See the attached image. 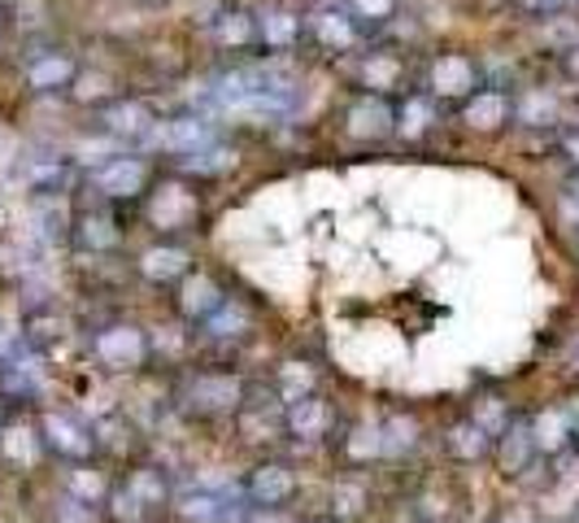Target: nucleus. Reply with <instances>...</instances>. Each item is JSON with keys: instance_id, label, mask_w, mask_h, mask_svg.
I'll use <instances>...</instances> for the list:
<instances>
[{"instance_id": "1", "label": "nucleus", "mask_w": 579, "mask_h": 523, "mask_svg": "<svg viewBox=\"0 0 579 523\" xmlns=\"http://www.w3.org/2000/svg\"><path fill=\"white\" fill-rule=\"evenodd\" d=\"M245 397H249V376H240L236 367H188L170 389V411L188 424L218 428L236 424Z\"/></svg>"}, {"instance_id": "2", "label": "nucleus", "mask_w": 579, "mask_h": 523, "mask_svg": "<svg viewBox=\"0 0 579 523\" xmlns=\"http://www.w3.org/2000/svg\"><path fill=\"white\" fill-rule=\"evenodd\" d=\"M236 494L245 498V507L253 511H300L309 507V476L300 467L296 454H258L245 463V472L232 476Z\"/></svg>"}, {"instance_id": "3", "label": "nucleus", "mask_w": 579, "mask_h": 523, "mask_svg": "<svg viewBox=\"0 0 579 523\" xmlns=\"http://www.w3.org/2000/svg\"><path fill=\"white\" fill-rule=\"evenodd\" d=\"M309 507L327 511L340 523H379L388 511V498L379 489V472H327Z\"/></svg>"}, {"instance_id": "4", "label": "nucleus", "mask_w": 579, "mask_h": 523, "mask_svg": "<svg viewBox=\"0 0 579 523\" xmlns=\"http://www.w3.org/2000/svg\"><path fill=\"white\" fill-rule=\"evenodd\" d=\"M493 480L501 489H532L541 476H563L554 463L541 459L536 441H532V424H528V411L493 441V463H488Z\"/></svg>"}, {"instance_id": "5", "label": "nucleus", "mask_w": 579, "mask_h": 523, "mask_svg": "<svg viewBox=\"0 0 579 523\" xmlns=\"http://www.w3.org/2000/svg\"><path fill=\"white\" fill-rule=\"evenodd\" d=\"M340 428H344V415H340L335 397H327L322 389L284 406V450H296V454L322 450L327 454Z\"/></svg>"}, {"instance_id": "6", "label": "nucleus", "mask_w": 579, "mask_h": 523, "mask_svg": "<svg viewBox=\"0 0 579 523\" xmlns=\"http://www.w3.org/2000/svg\"><path fill=\"white\" fill-rule=\"evenodd\" d=\"M44 454L52 467H74V463H101L96 459V437H92V419L66 411V406H44L35 415Z\"/></svg>"}, {"instance_id": "7", "label": "nucleus", "mask_w": 579, "mask_h": 523, "mask_svg": "<svg viewBox=\"0 0 579 523\" xmlns=\"http://www.w3.org/2000/svg\"><path fill=\"white\" fill-rule=\"evenodd\" d=\"M245 511L249 507L236 494V480H184L166 511V523H240Z\"/></svg>"}, {"instance_id": "8", "label": "nucleus", "mask_w": 579, "mask_h": 523, "mask_svg": "<svg viewBox=\"0 0 579 523\" xmlns=\"http://www.w3.org/2000/svg\"><path fill=\"white\" fill-rule=\"evenodd\" d=\"M118 485L140 502V511L149 515L153 523H166V511H170V502H175V494H179V472L166 463V459H153V454H144V459H135L131 467H122L118 472Z\"/></svg>"}, {"instance_id": "9", "label": "nucleus", "mask_w": 579, "mask_h": 523, "mask_svg": "<svg viewBox=\"0 0 579 523\" xmlns=\"http://www.w3.org/2000/svg\"><path fill=\"white\" fill-rule=\"evenodd\" d=\"M92 358L101 371H114V376H135L153 362V341L144 328L135 323H105L96 336H92Z\"/></svg>"}, {"instance_id": "10", "label": "nucleus", "mask_w": 579, "mask_h": 523, "mask_svg": "<svg viewBox=\"0 0 579 523\" xmlns=\"http://www.w3.org/2000/svg\"><path fill=\"white\" fill-rule=\"evenodd\" d=\"M327 454H331L335 472H383L379 419H344V428L335 432Z\"/></svg>"}, {"instance_id": "11", "label": "nucleus", "mask_w": 579, "mask_h": 523, "mask_svg": "<svg viewBox=\"0 0 579 523\" xmlns=\"http://www.w3.org/2000/svg\"><path fill=\"white\" fill-rule=\"evenodd\" d=\"M92 437H96V459L114 472L144 459V428L127 411H105L101 419H92Z\"/></svg>"}, {"instance_id": "12", "label": "nucleus", "mask_w": 579, "mask_h": 523, "mask_svg": "<svg viewBox=\"0 0 579 523\" xmlns=\"http://www.w3.org/2000/svg\"><path fill=\"white\" fill-rule=\"evenodd\" d=\"M493 441H497V437H488L471 415H458L453 424L440 428V459H445V467H453V472H488V463H493Z\"/></svg>"}, {"instance_id": "13", "label": "nucleus", "mask_w": 579, "mask_h": 523, "mask_svg": "<svg viewBox=\"0 0 579 523\" xmlns=\"http://www.w3.org/2000/svg\"><path fill=\"white\" fill-rule=\"evenodd\" d=\"M379 437H383V472H397V467H410L423 445H427V428L414 411H388L379 415Z\"/></svg>"}, {"instance_id": "14", "label": "nucleus", "mask_w": 579, "mask_h": 523, "mask_svg": "<svg viewBox=\"0 0 579 523\" xmlns=\"http://www.w3.org/2000/svg\"><path fill=\"white\" fill-rule=\"evenodd\" d=\"M114 476H118V472L105 467V463H74V467H57L52 489L66 494V498H74L79 507L101 511L105 498H109V489H114Z\"/></svg>"}, {"instance_id": "15", "label": "nucleus", "mask_w": 579, "mask_h": 523, "mask_svg": "<svg viewBox=\"0 0 579 523\" xmlns=\"http://www.w3.org/2000/svg\"><path fill=\"white\" fill-rule=\"evenodd\" d=\"M227 297H232V293H227V288H223L214 275H205V271H192L184 284H175V314H179V319H184V323L197 332V328H201V323H205V319H210V314H214V310H218Z\"/></svg>"}, {"instance_id": "16", "label": "nucleus", "mask_w": 579, "mask_h": 523, "mask_svg": "<svg viewBox=\"0 0 579 523\" xmlns=\"http://www.w3.org/2000/svg\"><path fill=\"white\" fill-rule=\"evenodd\" d=\"M0 463L9 467V472H39L44 463H48V454H44V441H39V428H35V419H9V428L0 432Z\"/></svg>"}, {"instance_id": "17", "label": "nucleus", "mask_w": 579, "mask_h": 523, "mask_svg": "<svg viewBox=\"0 0 579 523\" xmlns=\"http://www.w3.org/2000/svg\"><path fill=\"white\" fill-rule=\"evenodd\" d=\"M197 210H201V201H197L192 188H184V183H162V188L153 192V201H149V223H153L157 231H184V227L197 223Z\"/></svg>"}, {"instance_id": "18", "label": "nucleus", "mask_w": 579, "mask_h": 523, "mask_svg": "<svg viewBox=\"0 0 579 523\" xmlns=\"http://www.w3.org/2000/svg\"><path fill=\"white\" fill-rule=\"evenodd\" d=\"M140 275L157 288H175L192 275V253L184 245H153L140 253Z\"/></svg>"}, {"instance_id": "19", "label": "nucleus", "mask_w": 579, "mask_h": 523, "mask_svg": "<svg viewBox=\"0 0 579 523\" xmlns=\"http://www.w3.org/2000/svg\"><path fill=\"white\" fill-rule=\"evenodd\" d=\"M249 332H253V310H249L245 301H236V297H227V301L197 328V336H205V341H214V345H240Z\"/></svg>"}, {"instance_id": "20", "label": "nucleus", "mask_w": 579, "mask_h": 523, "mask_svg": "<svg viewBox=\"0 0 579 523\" xmlns=\"http://www.w3.org/2000/svg\"><path fill=\"white\" fill-rule=\"evenodd\" d=\"M267 384L275 389L280 406H292V402H300V397L318 393V389H322V376H318V367H314V362H305V358H284V362L271 371V380H267Z\"/></svg>"}, {"instance_id": "21", "label": "nucleus", "mask_w": 579, "mask_h": 523, "mask_svg": "<svg viewBox=\"0 0 579 523\" xmlns=\"http://www.w3.org/2000/svg\"><path fill=\"white\" fill-rule=\"evenodd\" d=\"M344 131L353 135V140H383L392 127H397V114H392V105L383 100V96H362L357 105H348V114H344Z\"/></svg>"}, {"instance_id": "22", "label": "nucleus", "mask_w": 579, "mask_h": 523, "mask_svg": "<svg viewBox=\"0 0 579 523\" xmlns=\"http://www.w3.org/2000/svg\"><path fill=\"white\" fill-rule=\"evenodd\" d=\"M432 92L436 96H475V61L462 57V52H445L436 66H432Z\"/></svg>"}, {"instance_id": "23", "label": "nucleus", "mask_w": 579, "mask_h": 523, "mask_svg": "<svg viewBox=\"0 0 579 523\" xmlns=\"http://www.w3.org/2000/svg\"><path fill=\"white\" fill-rule=\"evenodd\" d=\"M149 140H157L162 148H170V153H179V157H184V153H197V148H205V144H214L210 122H201V118H170V122H157Z\"/></svg>"}, {"instance_id": "24", "label": "nucleus", "mask_w": 579, "mask_h": 523, "mask_svg": "<svg viewBox=\"0 0 579 523\" xmlns=\"http://www.w3.org/2000/svg\"><path fill=\"white\" fill-rule=\"evenodd\" d=\"M144 183H149V166L140 157H114V162H105L96 170V188L105 197H114V201L118 197H135Z\"/></svg>"}, {"instance_id": "25", "label": "nucleus", "mask_w": 579, "mask_h": 523, "mask_svg": "<svg viewBox=\"0 0 579 523\" xmlns=\"http://www.w3.org/2000/svg\"><path fill=\"white\" fill-rule=\"evenodd\" d=\"M153 127H157V114H153V105H144V100H118L114 109H105V131H109V135L144 140V135H153Z\"/></svg>"}, {"instance_id": "26", "label": "nucleus", "mask_w": 579, "mask_h": 523, "mask_svg": "<svg viewBox=\"0 0 579 523\" xmlns=\"http://www.w3.org/2000/svg\"><path fill=\"white\" fill-rule=\"evenodd\" d=\"M506 118H510L506 92H475V96H466V105H462V122H466L471 131H497Z\"/></svg>"}, {"instance_id": "27", "label": "nucleus", "mask_w": 579, "mask_h": 523, "mask_svg": "<svg viewBox=\"0 0 579 523\" xmlns=\"http://www.w3.org/2000/svg\"><path fill=\"white\" fill-rule=\"evenodd\" d=\"M74 61L66 57V52H44L39 61H31V70H26V79H31V87H39V92H52V87H66V83H74Z\"/></svg>"}, {"instance_id": "28", "label": "nucleus", "mask_w": 579, "mask_h": 523, "mask_svg": "<svg viewBox=\"0 0 579 523\" xmlns=\"http://www.w3.org/2000/svg\"><path fill=\"white\" fill-rule=\"evenodd\" d=\"M314 35H318L322 48H335V52H344V48L357 44V26H353V17H344V13H335V9L314 13Z\"/></svg>"}, {"instance_id": "29", "label": "nucleus", "mask_w": 579, "mask_h": 523, "mask_svg": "<svg viewBox=\"0 0 579 523\" xmlns=\"http://www.w3.org/2000/svg\"><path fill=\"white\" fill-rule=\"evenodd\" d=\"M296 35H300V17L288 13V9H275L258 22V39L271 44V48H288V44H296Z\"/></svg>"}, {"instance_id": "30", "label": "nucleus", "mask_w": 579, "mask_h": 523, "mask_svg": "<svg viewBox=\"0 0 579 523\" xmlns=\"http://www.w3.org/2000/svg\"><path fill=\"white\" fill-rule=\"evenodd\" d=\"M118 240H122V231L114 227L109 214H87V218L79 223V245L92 249V253H105V249H114Z\"/></svg>"}, {"instance_id": "31", "label": "nucleus", "mask_w": 579, "mask_h": 523, "mask_svg": "<svg viewBox=\"0 0 579 523\" xmlns=\"http://www.w3.org/2000/svg\"><path fill=\"white\" fill-rule=\"evenodd\" d=\"M218 44H227V48H249L253 39H258V17H249V13H240V9H232V13H223L218 17Z\"/></svg>"}, {"instance_id": "32", "label": "nucleus", "mask_w": 579, "mask_h": 523, "mask_svg": "<svg viewBox=\"0 0 579 523\" xmlns=\"http://www.w3.org/2000/svg\"><path fill=\"white\" fill-rule=\"evenodd\" d=\"M179 162H184V170H192V175H223V170L236 166V153L223 148V144H205V148H197V153H184Z\"/></svg>"}, {"instance_id": "33", "label": "nucleus", "mask_w": 579, "mask_h": 523, "mask_svg": "<svg viewBox=\"0 0 579 523\" xmlns=\"http://www.w3.org/2000/svg\"><path fill=\"white\" fill-rule=\"evenodd\" d=\"M362 79H366V87H375V96H383V92H392L401 83V61L392 52H375L362 66Z\"/></svg>"}, {"instance_id": "34", "label": "nucleus", "mask_w": 579, "mask_h": 523, "mask_svg": "<svg viewBox=\"0 0 579 523\" xmlns=\"http://www.w3.org/2000/svg\"><path fill=\"white\" fill-rule=\"evenodd\" d=\"M515 114L528 127H550V122H558V100L550 92H523L519 105H515Z\"/></svg>"}, {"instance_id": "35", "label": "nucleus", "mask_w": 579, "mask_h": 523, "mask_svg": "<svg viewBox=\"0 0 579 523\" xmlns=\"http://www.w3.org/2000/svg\"><path fill=\"white\" fill-rule=\"evenodd\" d=\"M44 523H101V511L79 507L74 498H66V494H57V489H52L48 511H44Z\"/></svg>"}, {"instance_id": "36", "label": "nucleus", "mask_w": 579, "mask_h": 523, "mask_svg": "<svg viewBox=\"0 0 579 523\" xmlns=\"http://www.w3.org/2000/svg\"><path fill=\"white\" fill-rule=\"evenodd\" d=\"M427 127H432V100L410 96V100L401 105V114H397V131H405V135H423Z\"/></svg>"}, {"instance_id": "37", "label": "nucleus", "mask_w": 579, "mask_h": 523, "mask_svg": "<svg viewBox=\"0 0 579 523\" xmlns=\"http://www.w3.org/2000/svg\"><path fill=\"white\" fill-rule=\"evenodd\" d=\"M545 44L550 48H563V52H571L579 44V26L576 22H567V17H554L550 26H545Z\"/></svg>"}, {"instance_id": "38", "label": "nucleus", "mask_w": 579, "mask_h": 523, "mask_svg": "<svg viewBox=\"0 0 579 523\" xmlns=\"http://www.w3.org/2000/svg\"><path fill=\"white\" fill-rule=\"evenodd\" d=\"M348 4H353V13H357V17H375V22H379V17H388V13L397 9V0H348Z\"/></svg>"}, {"instance_id": "39", "label": "nucleus", "mask_w": 579, "mask_h": 523, "mask_svg": "<svg viewBox=\"0 0 579 523\" xmlns=\"http://www.w3.org/2000/svg\"><path fill=\"white\" fill-rule=\"evenodd\" d=\"M240 523H296V511H245Z\"/></svg>"}, {"instance_id": "40", "label": "nucleus", "mask_w": 579, "mask_h": 523, "mask_svg": "<svg viewBox=\"0 0 579 523\" xmlns=\"http://www.w3.org/2000/svg\"><path fill=\"white\" fill-rule=\"evenodd\" d=\"M296 523H340V520H331V515L318 511V507H300V511H296Z\"/></svg>"}, {"instance_id": "41", "label": "nucleus", "mask_w": 579, "mask_h": 523, "mask_svg": "<svg viewBox=\"0 0 579 523\" xmlns=\"http://www.w3.org/2000/svg\"><path fill=\"white\" fill-rule=\"evenodd\" d=\"M563 153L579 166V131H567V135H563Z\"/></svg>"}, {"instance_id": "42", "label": "nucleus", "mask_w": 579, "mask_h": 523, "mask_svg": "<svg viewBox=\"0 0 579 523\" xmlns=\"http://www.w3.org/2000/svg\"><path fill=\"white\" fill-rule=\"evenodd\" d=\"M523 4H528L532 13H550V9H563L567 0H523Z\"/></svg>"}, {"instance_id": "43", "label": "nucleus", "mask_w": 579, "mask_h": 523, "mask_svg": "<svg viewBox=\"0 0 579 523\" xmlns=\"http://www.w3.org/2000/svg\"><path fill=\"white\" fill-rule=\"evenodd\" d=\"M567 74H571V79L579 83V44L571 48V52H567Z\"/></svg>"}, {"instance_id": "44", "label": "nucleus", "mask_w": 579, "mask_h": 523, "mask_svg": "<svg viewBox=\"0 0 579 523\" xmlns=\"http://www.w3.org/2000/svg\"><path fill=\"white\" fill-rule=\"evenodd\" d=\"M9 419H13V406H9V402H4V397H0V432H4V428H9Z\"/></svg>"}, {"instance_id": "45", "label": "nucleus", "mask_w": 579, "mask_h": 523, "mask_svg": "<svg viewBox=\"0 0 579 523\" xmlns=\"http://www.w3.org/2000/svg\"><path fill=\"white\" fill-rule=\"evenodd\" d=\"M563 523H579V498H576V502H571V511L563 515Z\"/></svg>"}, {"instance_id": "46", "label": "nucleus", "mask_w": 579, "mask_h": 523, "mask_svg": "<svg viewBox=\"0 0 579 523\" xmlns=\"http://www.w3.org/2000/svg\"><path fill=\"white\" fill-rule=\"evenodd\" d=\"M567 197H571V201H579V175L571 179V183H567Z\"/></svg>"}, {"instance_id": "47", "label": "nucleus", "mask_w": 579, "mask_h": 523, "mask_svg": "<svg viewBox=\"0 0 579 523\" xmlns=\"http://www.w3.org/2000/svg\"><path fill=\"white\" fill-rule=\"evenodd\" d=\"M149 4H166V0H149Z\"/></svg>"}]
</instances>
